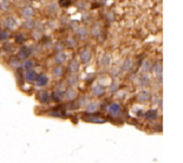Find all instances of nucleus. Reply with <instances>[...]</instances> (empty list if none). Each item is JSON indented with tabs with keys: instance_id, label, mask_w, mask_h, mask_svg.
Wrapping results in <instances>:
<instances>
[{
	"instance_id": "obj_1",
	"label": "nucleus",
	"mask_w": 183,
	"mask_h": 163,
	"mask_svg": "<svg viewBox=\"0 0 183 163\" xmlns=\"http://www.w3.org/2000/svg\"><path fill=\"white\" fill-rule=\"evenodd\" d=\"M39 100L42 103H48L49 100H51V95H49V93L46 92V91L40 92L39 93Z\"/></svg>"
},
{
	"instance_id": "obj_2",
	"label": "nucleus",
	"mask_w": 183,
	"mask_h": 163,
	"mask_svg": "<svg viewBox=\"0 0 183 163\" xmlns=\"http://www.w3.org/2000/svg\"><path fill=\"white\" fill-rule=\"evenodd\" d=\"M120 111H121V107L118 103H112V105H110L109 107H108V112H109L112 116H117V115L120 113Z\"/></svg>"
},
{
	"instance_id": "obj_3",
	"label": "nucleus",
	"mask_w": 183,
	"mask_h": 163,
	"mask_svg": "<svg viewBox=\"0 0 183 163\" xmlns=\"http://www.w3.org/2000/svg\"><path fill=\"white\" fill-rule=\"evenodd\" d=\"M30 53H31V49H30L29 47H23L18 53V58L19 59H26L30 56Z\"/></svg>"
},
{
	"instance_id": "obj_4",
	"label": "nucleus",
	"mask_w": 183,
	"mask_h": 163,
	"mask_svg": "<svg viewBox=\"0 0 183 163\" xmlns=\"http://www.w3.org/2000/svg\"><path fill=\"white\" fill-rule=\"evenodd\" d=\"M47 76L46 75H40L36 78V82L38 86H44L47 83Z\"/></svg>"
},
{
	"instance_id": "obj_5",
	"label": "nucleus",
	"mask_w": 183,
	"mask_h": 163,
	"mask_svg": "<svg viewBox=\"0 0 183 163\" xmlns=\"http://www.w3.org/2000/svg\"><path fill=\"white\" fill-rule=\"evenodd\" d=\"M90 58H91V53L89 49H85V50H82V53H80V60L84 63L89 62Z\"/></svg>"
},
{
	"instance_id": "obj_6",
	"label": "nucleus",
	"mask_w": 183,
	"mask_h": 163,
	"mask_svg": "<svg viewBox=\"0 0 183 163\" xmlns=\"http://www.w3.org/2000/svg\"><path fill=\"white\" fill-rule=\"evenodd\" d=\"M149 92H147V91H141L140 93L138 94V96H137V99H138V101H141V103H146L147 100H149Z\"/></svg>"
},
{
	"instance_id": "obj_7",
	"label": "nucleus",
	"mask_w": 183,
	"mask_h": 163,
	"mask_svg": "<svg viewBox=\"0 0 183 163\" xmlns=\"http://www.w3.org/2000/svg\"><path fill=\"white\" fill-rule=\"evenodd\" d=\"M104 92H105V88H104L102 84H97V85L93 88V94H94L95 96H101V95L104 94Z\"/></svg>"
},
{
	"instance_id": "obj_8",
	"label": "nucleus",
	"mask_w": 183,
	"mask_h": 163,
	"mask_svg": "<svg viewBox=\"0 0 183 163\" xmlns=\"http://www.w3.org/2000/svg\"><path fill=\"white\" fill-rule=\"evenodd\" d=\"M21 15H23L24 17L29 18V17H31L32 15H33V10H32L30 6H25V8L21 10Z\"/></svg>"
},
{
	"instance_id": "obj_9",
	"label": "nucleus",
	"mask_w": 183,
	"mask_h": 163,
	"mask_svg": "<svg viewBox=\"0 0 183 163\" xmlns=\"http://www.w3.org/2000/svg\"><path fill=\"white\" fill-rule=\"evenodd\" d=\"M3 25L6 26V28H9V29H13V28L15 27L14 18H12V17H8V18H6L3 21Z\"/></svg>"
},
{
	"instance_id": "obj_10",
	"label": "nucleus",
	"mask_w": 183,
	"mask_h": 163,
	"mask_svg": "<svg viewBox=\"0 0 183 163\" xmlns=\"http://www.w3.org/2000/svg\"><path fill=\"white\" fill-rule=\"evenodd\" d=\"M25 77H26V80H27V81L31 82V81H34V80H36V71H33L32 69H31V71H27Z\"/></svg>"
},
{
	"instance_id": "obj_11",
	"label": "nucleus",
	"mask_w": 183,
	"mask_h": 163,
	"mask_svg": "<svg viewBox=\"0 0 183 163\" xmlns=\"http://www.w3.org/2000/svg\"><path fill=\"white\" fill-rule=\"evenodd\" d=\"M63 96H64V92H63V91H59V90L55 91L53 94L54 100L55 101H60L61 99L63 98Z\"/></svg>"
},
{
	"instance_id": "obj_12",
	"label": "nucleus",
	"mask_w": 183,
	"mask_h": 163,
	"mask_svg": "<svg viewBox=\"0 0 183 163\" xmlns=\"http://www.w3.org/2000/svg\"><path fill=\"white\" fill-rule=\"evenodd\" d=\"M64 96H65V98H67V99H70V100H71V99L75 98L76 92L74 90H72V89H69V90L64 93Z\"/></svg>"
},
{
	"instance_id": "obj_13",
	"label": "nucleus",
	"mask_w": 183,
	"mask_h": 163,
	"mask_svg": "<svg viewBox=\"0 0 183 163\" xmlns=\"http://www.w3.org/2000/svg\"><path fill=\"white\" fill-rule=\"evenodd\" d=\"M146 117L148 119H154L158 117V111L156 110H149L146 114Z\"/></svg>"
},
{
	"instance_id": "obj_14",
	"label": "nucleus",
	"mask_w": 183,
	"mask_h": 163,
	"mask_svg": "<svg viewBox=\"0 0 183 163\" xmlns=\"http://www.w3.org/2000/svg\"><path fill=\"white\" fill-rule=\"evenodd\" d=\"M69 68H70V71H71L72 73H75V71H77L78 69H79V66H78L77 61H72V62L70 63Z\"/></svg>"
},
{
	"instance_id": "obj_15",
	"label": "nucleus",
	"mask_w": 183,
	"mask_h": 163,
	"mask_svg": "<svg viewBox=\"0 0 183 163\" xmlns=\"http://www.w3.org/2000/svg\"><path fill=\"white\" fill-rule=\"evenodd\" d=\"M131 67H132V61H131L130 59H126L123 63V71H128L131 69Z\"/></svg>"
},
{
	"instance_id": "obj_16",
	"label": "nucleus",
	"mask_w": 183,
	"mask_h": 163,
	"mask_svg": "<svg viewBox=\"0 0 183 163\" xmlns=\"http://www.w3.org/2000/svg\"><path fill=\"white\" fill-rule=\"evenodd\" d=\"M64 60H65V56L62 53H59L57 54V56H55V61L57 63H59V64H61V63L64 62Z\"/></svg>"
},
{
	"instance_id": "obj_17",
	"label": "nucleus",
	"mask_w": 183,
	"mask_h": 163,
	"mask_svg": "<svg viewBox=\"0 0 183 163\" xmlns=\"http://www.w3.org/2000/svg\"><path fill=\"white\" fill-rule=\"evenodd\" d=\"M77 34L79 35L80 38H85L88 35V31H87V29H85V28H80V29H78Z\"/></svg>"
},
{
	"instance_id": "obj_18",
	"label": "nucleus",
	"mask_w": 183,
	"mask_h": 163,
	"mask_svg": "<svg viewBox=\"0 0 183 163\" xmlns=\"http://www.w3.org/2000/svg\"><path fill=\"white\" fill-rule=\"evenodd\" d=\"M24 67L26 71H31V68L33 67V61L32 60H27L24 63Z\"/></svg>"
},
{
	"instance_id": "obj_19",
	"label": "nucleus",
	"mask_w": 183,
	"mask_h": 163,
	"mask_svg": "<svg viewBox=\"0 0 183 163\" xmlns=\"http://www.w3.org/2000/svg\"><path fill=\"white\" fill-rule=\"evenodd\" d=\"M24 27L27 28V29H31V28L34 27V21L32 20V19H29L28 18L27 20L24 23Z\"/></svg>"
},
{
	"instance_id": "obj_20",
	"label": "nucleus",
	"mask_w": 183,
	"mask_h": 163,
	"mask_svg": "<svg viewBox=\"0 0 183 163\" xmlns=\"http://www.w3.org/2000/svg\"><path fill=\"white\" fill-rule=\"evenodd\" d=\"M109 62H110V58H109V56L108 54H105V56L102 58V60H101V64L103 65V66H106V65H108L109 64Z\"/></svg>"
},
{
	"instance_id": "obj_21",
	"label": "nucleus",
	"mask_w": 183,
	"mask_h": 163,
	"mask_svg": "<svg viewBox=\"0 0 183 163\" xmlns=\"http://www.w3.org/2000/svg\"><path fill=\"white\" fill-rule=\"evenodd\" d=\"M62 67L61 66H57L55 67V69H54V76L55 77H60L61 75H62Z\"/></svg>"
},
{
	"instance_id": "obj_22",
	"label": "nucleus",
	"mask_w": 183,
	"mask_h": 163,
	"mask_svg": "<svg viewBox=\"0 0 183 163\" xmlns=\"http://www.w3.org/2000/svg\"><path fill=\"white\" fill-rule=\"evenodd\" d=\"M97 107H99V106H97V103H89L88 107H87V108H88V111H89V112H94V111L97 109Z\"/></svg>"
},
{
	"instance_id": "obj_23",
	"label": "nucleus",
	"mask_w": 183,
	"mask_h": 163,
	"mask_svg": "<svg viewBox=\"0 0 183 163\" xmlns=\"http://www.w3.org/2000/svg\"><path fill=\"white\" fill-rule=\"evenodd\" d=\"M9 32L8 31H0V41H6L9 38Z\"/></svg>"
},
{
	"instance_id": "obj_24",
	"label": "nucleus",
	"mask_w": 183,
	"mask_h": 163,
	"mask_svg": "<svg viewBox=\"0 0 183 163\" xmlns=\"http://www.w3.org/2000/svg\"><path fill=\"white\" fill-rule=\"evenodd\" d=\"M88 119H89L90 121H94V123H103V121H105L104 119L99 118L97 116H89Z\"/></svg>"
},
{
	"instance_id": "obj_25",
	"label": "nucleus",
	"mask_w": 183,
	"mask_h": 163,
	"mask_svg": "<svg viewBox=\"0 0 183 163\" xmlns=\"http://www.w3.org/2000/svg\"><path fill=\"white\" fill-rule=\"evenodd\" d=\"M154 71H155V73L161 77V76H162V65H161V64H156L155 67H154Z\"/></svg>"
},
{
	"instance_id": "obj_26",
	"label": "nucleus",
	"mask_w": 183,
	"mask_h": 163,
	"mask_svg": "<svg viewBox=\"0 0 183 163\" xmlns=\"http://www.w3.org/2000/svg\"><path fill=\"white\" fill-rule=\"evenodd\" d=\"M0 9H1L2 11H8L9 10V3L6 1H3L0 3Z\"/></svg>"
},
{
	"instance_id": "obj_27",
	"label": "nucleus",
	"mask_w": 183,
	"mask_h": 163,
	"mask_svg": "<svg viewBox=\"0 0 183 163\" xmlns=\"http://www.w3.org/2000/svg\"><path fill=\"white\" fill-rule=\"evenodd\" d=\"M150 69H151V63L150 62H145V64H143V71H149Z\"/></svg>"
},
{
	"instance_id": "obj_28",
	"label": "nucleus",
	"mask_w": 183,
	"mask_h": 163,
	"mask_svg": "<svg viewBox=\"0 0 183 163\" xmlns=\"http://www.w3.org/2000/svg\"><path fill=\"white\" fill-rule=\"evenodd\" d=\"M67 81L70 82V84H75L76 83V77L74 75H71V77L67 79Z\"/></svg>"
},
{
	"instance_id": "obj_29",
	"label": "nucleus",
	"mask_w": 183,
	"mask_h": 163,
	"mask_svg": "<svg viewBox=\"0 0 183 163\" xmlns=\"http://www.w3.org/2000/svg\"><path fill=\"white\" fill-rule=\"evenodd\" d=\"M16 42L17 43H23L24 42V35L23 34H18L16 36Z\"/></svg>"
},
{
	"instance_id": "obj_30",
	"label": "nucleus",
	"mask_w": 183,
	"mask_h": 163,
	"mask_svg": "<svg viewBox=\"0 0 183 163\" xmlns=\"http://www.w3.org/2000/svg\"><path fill=\"white\" fill-rule=\"evenodd\" d=\"M71 2V0H60V4L63 6H67Z\"/></svg>"
},
{
	"instance_id": "obj_31",
	"label": "nucleus",
	"mask_w": 183,
	"mask_h": 163,
	"mask_svg": "<svg viewBox=\"0 0 183 163\" xmlns=\"http://www.w3.org/2000/svg\"><path fill=\"white\" fill-rule=\"evenodd\" d=\"M92 33L94 34L95 36H97L100 34V29H99V28H97V27H94L92 29Z\"/></svg>"
},
{
	"instance_id": "obj_32",
	"label": "nucleus",
	"mask_w": 183,
	"mask_h": 163,
	"mask_svg": "<svg viewBox=\"0 0 183 163\" xmlns=\"http://www.w3.org/2000/svg\"><path fill=\"white\" fill-rule=\"evenodd\" d=\"M117 89H118V83H117V82H115V83L112 85V88H110V91H112V92H114V91H116Z\"/></svg>"
},
{
	"instance_id": "obj_33",
	"label": "nucleus",
	"mask_w": 183,
	"mask_h": 163,
	"mask_svg": "<svg viewBox=\"0 0 183 163\" xmlns=\"http://www.w3.org/2000/svg\"><path fill=\"white\" fill-rule=\"evenodd\" d=\"M51 115H54V116H61V113H59V112H53V113H51Z\"/></svg>"
},
{
	"instance_id": "obj_34",
	"label": "nucleus",
	"mask_w": 183,
	"mask_h": 163,
	"mask_svg": "<svg viewBox=\"0 0 183 163\" xmlns=\"http://www.w3.org/2000/svg\"><path fill=\"white\" fill-rule=\"evenodd\" d=\"M99 1H100V2H102V3H103V2H105L106 0H99Z\"/></svg>"
},
{
	"instance_id": "obj_35",
	"label": "nucleus",
	"mask_w": 183,
	"mask_h": 163,
	"mask_svg": "<svg viewBox=\"0 0 183 163\" xmlns=\"http://www.w3.org/2000/svg\"><path fill=\"white\" fill-rule=\"evenodd\" d=\"M38 1H42V0H38Z\"/></svg>"
}]
</instances>
